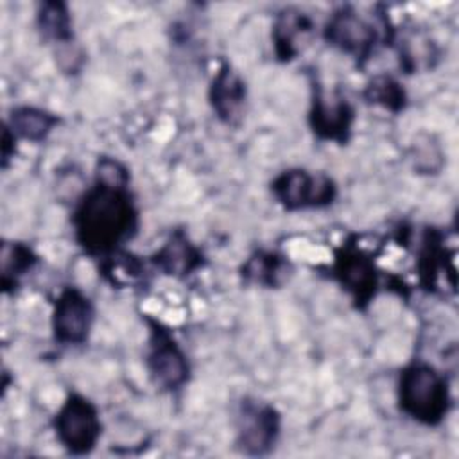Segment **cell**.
<instances>
[{"mask_svg": "<svg viewBox=\"0 0 459 459\" xmlns=\"http://www.w3.org/2000/svg\"><path fill=\"white\" fill-rule=\"evenodd\" d=\"M74 224L84 249L111 253L134 233L138 213L126 186L97 181L79 203Z\"/></svg>", "mask_w": 459, "mask_h": 459, "instance_id": "cell-1", "label": "cell"}, {"mask_svg": "<svg viewBox=\"0 0 459 459\" xmlns=\"http://www.w3.org/2000/svg\"><path fill=\"white\" fill-rule=\"evenodd\" d=\"M398 402L402 411L423 425H437L448 411L445 378L429 364H411L400 375Z\"/></svg>", "mask_w": 459, "mask_h": 459, "instance_id": "cell-2", "label": "cell"}, {"mask_svg": "<svg viewBox=\"0 0 459 459\" xmlns=\"http://www.w3.org/2000/svg\"><path fill=\"white\" fill-rule=\"evenodd\" d=\"M54 429L70 454L84 455L95 448L102 427L95 405L81 394H72L57 411Z\"/></svg>", "mask_w": 459, "mask_h": 459, "instance_id": "cell-3", "label": "cell"}, {"mask_svg": "<svg viewBox=\"0 0 459 459\" xmlns=\"http://www.w3.org/2000/svg\"><path fill=\"white\" fill-rule=\"evenodd\" d=\"M335 185L325 174H310L303 169L281 172L273 181V194L287 210L321 208L333 201Z\"/></svg>", "mask_w": 459, "mask_h": 459, "instance_id": "cell-4", "label": "cell"}, {"mask_svg": "<svg viewBox=\"0 0 459 459\" xmlns=\"http://www.w3.org/2000/svg\"><path fill=\"white\" fill-rule=\"evenodd\" d=\"M280 432V414L274 407L255 400H246L240 405L237 418V443L244 454H267Z\"/></svg>", "mask_w": 459, "mask_h": 459, "instance_id": "cell-5", "label": "cell"}, {"mask_svg": "<svg viewBox=\"0 0 459 459\" xmlns=\"http://www.w3.org/2000/svg\"><path fill=\"white\" fill-rule=\"evenodd\" d=\"M325 38L332 47L355 59H368L377 45L375 27L350 7H342L330 16Z\"/></svg>", "mask_w": 459, "mask_h": 459, "instance_id": "cell-6", "label": "cell"}, {"mask_svg": "<svg viewBox=\"0 0 459 459\" xmlns=\"http://www.w3.org/2000/svg\"><path fill=\"white\" fill-rule=\"evenodd\" d=\"M147 366L152 380L163 389H178L188 378V362L172 335L160 325H152Z\"/></svg>", "mask_w": 459, "mask_h": 459, "instance_id": "cell-7", "label": "cell"}, {"mask_svg": "<svg viewBox=\"0 0 459 459\" xmlns=\"http://www.w3.org/2000/svg\"><path fill=\"white\" fill-rule=\"evenodd\" d=\"M93 321L90 299L74 287L65 289L54 307V335L63 344H81L86 341Z\"/></svg>", "mask_w": 459, "mask_h": 459, "instance_id": "cell-8", "label": "cell"}, {"mask_svg": "<svg viewBox=\"0 0 459 459\" xmlns=\"http://www.w3.org/2000/svg\"><path fill=\"white\" fill-rule=\"evenodd\" d=\"M353 122V108L341 95H325L319 88H316V95L312 100L310 124L314 133L321 140H332L337 143H344L350 136Z\"/></svg>", "mask_w": 459, "mask_h": 459, "instance_id": "cell-9", "label": "cell"}, {"mask_svg": "<svg viewBox=\"0 0 459 459\" xmlns=\"http://www.w3.org/2000/svg\"><path fill=\"white\" fill-rule=\"evenodd\" d=\"M335 274L341 285L357 303H368L377 289V271L373 260L357 247H342L337 255Z\"/></svg>", "mask_w": 459, "mask_h": 459, "instance_id": "cell-10", "label": "cell"}, {"mask_svg": "<svg viewBox=\"0 0 459 459\" xmlns=\"http://www.w3.org/2000/svg\"><path fill=\"white\" fill-rule=\"evenodd\" d=\"M210 102L226 124H237L246 104V84L228 65H222L210 88Z\"/></svg>", "mask_w": 459, "mask_h": 459, "instance_id": "cell-11", "label": "cell"}, {"mask_svg": "<svg viewBox=\"0 0 459 459\" xmlns=\"http://www.w3.org/2000/svg\"><path fill=\"white\" fill-rule=\"evenodd\" d=\"M312 34L314 23L307 14L296 9H285L278 14L273 29L276 56L283 61L294 59L305 48V45H308Z\"/></svg>", "mask_w": 459, "mask_h": 459, "instance_id": "cell-12", "label": "cell"}, {"mask_svg": "<svg viewBox=\"0 0 459 459\" xmlns=\"http://www.w3.org/2000/svg\"><path fill=\"white\" fill-rule=\"evenodd\" d=\"M152 260L165 274L178 278L188 276L203 264L201 251L181 231H176Z\"/></svg>", "mask_w": 459, "mask_h": 459, "instance_id": "cell-13", "label": "cell"}, {"mask_svg": "<svg viewBox=\"0 0 459 459\" xmlns=\"http://www.w3.org/2000/svg\"><path fill=\"white\" fill-rule=\"evenodd\" d=\"M57 124V117L38 108H16L11 113V131L14 136H22L30 142L43 140Z\"/></svg>", "mask_w": 459, "mask_h": 459, "instance_id": "cell-14", "label": "cell"}, {"mask_svg": "<svg viewBox=\"0 0 459 459\" xmlns=\"http://www.w3.org/2000/svg\"><path fill=\"white\" fill-rule=\"evenodd\" d=\"M287 273V262L276 253L258 251L242 267V274L247 281L274 287Z\"/></svg>", "mask_w": 459, "mask_h": 459, "instance_id": "cell-15", "label": "cell"}, {"mask_svg": "<svg viewBox=\"0 0 459 459\" xmlns=\"http://www.w3.org/2000/svg\"><path fill=\"white\" fill-rule=\"evenodd\" d=\"M38 23L41 32L54 41H70L72 39V22L65 4L47 2L41 5L38 14Z\"/></svg>", "mask_w": 459, "mask_h": 459, "instance_id": "cell-16", "label": "cell"}, {"mask_svg": "<svg viewBox=\"0 0 459 459\" xmlns=\"http://www.w3.org/2000/svg\"><path fill=\"white\" fill-rule=\"evenodd\" d=\"M368 102H373L377 106H382L389 111H400L405 106V91L403 88L387 75L375 77L366 91H364Z\"/></svg>", "mask_w": 459, "mask_h": 459, "instance_id": "cell-17", "label": "cell"}, {"mask_svg": "<svg viewBox=\"0 0 459 459\" xmlns=\"http://www.w3.org/2000/svg\"><path fill=\"white\" fill-rule=\"evenodd\" d=\"M36 256L23 244H4L2 246V280L4 285L14 283L20 274L32 267Z\"/></svg>", "mask_w": 459, "mask_h": 459, "instance_id": "cell-18", "label": "cell"}]
</instances>
